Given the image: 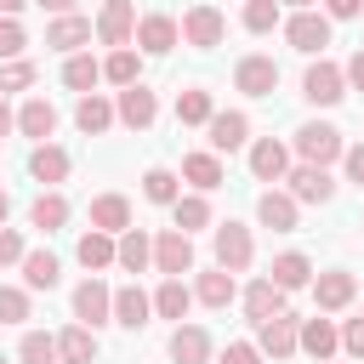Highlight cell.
I'll return each instance as SVG.
<instances>
[{"mask_svg":"<svg viewBox=\"0 0 364 364\" xmlns=\"http://www.w3.org/2000/svg\"><path fill=\"white\" fill-rule=\"evenodd\" d=\"M154 267H159L165 279H182V273H193V239H188V233H176V228L154 233Z\"/></svg>","mask_w":364,"mask_h":364,"instance_id":"9a60e30c","label":"cell"},{"mask_svg":"<svg viewBox=\"0 0 364 364\" xmlns=\"http://www.w3.org/2000/svg\"><path fill=\"white\" fill-rule=\"evenodd\" d=\"M34 80H40V68H34L28 57H11V63H0V97H6V91H28Z\"/></svg>","mask_w":364,"mask_h":364,"instance_id":"7bdbcfd3","label":"cell"},{"mask_svg":"<svg viewBox=\"0 0 364 364\" xmlns=\"http://www.w3.org/2000/svg\"><path fill=\"white\" fill-rule=\"evenodd\" d=\"M284 23V6L279 0H245V28L250 34H273Z\"/></svg>","mask_w":364,"mask_h":364,"instance_id":"b9f144b4","label":"cell"},{"mask_svg":"<svg viewBox=\"0 0 364 364\" xmlns=\"http://www.w3.org/2000/svg\"><path fill=\"white\" fill-rule=\"evenodd\" d=\"M102 80H108V85H119V91H125V85H136V80H142V51H136V46L108 51V57H102Z\"/></svg>","mask_w":364,"mask_h":364,"instance_id":"836d02e7","label":"cell"},{"mask_svg":"<svg viewBox=\"0 0 364 364\" xmlns=\"http://www.w3.org/2000/svg\"><path fill=\"white\" fill-rule=\"evenodd\" d=\"M46 46L74 57L80 46H91V17H80V11H68V17H51V23H46Z\"/></svg>","mask_w":364,"mask_h":364,"instance_id":"cb8c5ba5","label":"cell"},{"mask_svg":"<svg viewBox=\"0 0 364 364\" xmlns=\"http://www.w3.org/2000/svg\"><path fill=\"white\" fill-rule=\"evenodd\" d=\"M28 256V245H23V233L17 228H0V267H17Z\"/></svg>","mask_w":364,"mask_h":364,"instance_id":"bcb514c9","label":"cell"},{"mask_svg":"<svg viewBox=\"0 0 364 364\" xmlns=\"http://www.w3.org/2000/svg\"><path fill=\"white\" fill-rule=\"evenodd\" d=\"M114 267H125V273H148V267H154V239H148L142 228H125V233L114 239Z\"/></svg>","mask_w":364,"mask_h":364,"instance_id":"d4e9b609","label":"cell"},{"mask_svg":"<svg viewBox=\"0 0 364 364\" xmlns=\"http://www.w3.org/2000/svg\"><path fill=\"white\" fill-rule=\"evenodd\" d=\"M28 318V290L23 284H0V324H23Z\"/></svg>","mask_w":364,"mask_h":364,"instance_id":"ee69618b","label":"cell"},{"mask_svg":"<svg viewBox=\"0 0 364 364\" xmlns=\"http://www.w3.org/2000/svg\"><path fill=\"white\" fill-rule=\"evenodd\" d=\"M313 301H318V313H341V307H353L358 301V279L347 273V267H324V273H313Z\"/></svg>","mask_w":364,"mask_h":364,"instance_id":"9c48e42d","label":"cell"},{"mask_svg":"<svg viewBox=\"0 0 364 364\" xmlns=\"http://www.w3.org/2000/svg\"><path fill=\"white\" fill-rule=\"evenodd\" d=\"M131 40H136V51H142V57H165V51H176V46H182V28H176V17H171V11H142Z\"/></svg>","mask_w":364,"mask_h":364,"instance_id":"5b68a950","label":"cell"},{"mask_svg":"<svg viewBox=\"0 0 364 364\" xmlns=\"http://www.w3.org/2000/svg\"><path fill=\"white\" fill-rule=\"evenodd\" d=\"M210 353H216V341H210L205 324H176L171 330V364H210Z\"/></svg>","mask_w":364,"mask_h":364,"instance_id":"7402d4cb","label":"cell"},{"mask_svg":"<svg viewBox=\"0 0 364 364\" xmlns=\"http://www.w3.org/2000/svg\"><path fill=\"white\" fill-rule=\"evenodd\" d=\"M296 324H301L296 313L262 318V324H256V353H262V358H273V364H279V358H290V353H296Z\"/></svg>","mask_w":364,"mask_h":364,"instance_id":"e0dca14e","label":"cell"},{"mask_svg":"<svg viewBox=\"0 0 364 364\" xmlns=\"http://www.w3.org/2000/svg\"><path fill=\"white\" fill-rule=\"evenodd\" d=\"M74 324H85V330L114 324V290H108L97 273H85V279L74 284Z\"/></svg>","mask_w":364,"mask_h":364,"instance_id":"277c9868","label":"cell"},{"mask_svg":"<svg viewBox=\"0 0 364 364\" xmlns=\"http://www.w3.org/2000/svg\"><path fill=\"white\" fill-rule=\"evenodd\" d=\"M324 364H336V358H324Z\"/></svg>","mask_w":364,"mask_h":364,"instance_id":"680465c9","label":"cell"},{"mask_svg":"<svg viewBox=\"0 0 364 364\" xmlns=\"http://www.w3.org/2000/svg\"><path fill=\"white\" fill-rule=\"evenodd\" d=\"M176 28H182V46H193V51H216V46L228 40V17H222L216 6H205V0L188 6Z\"/></svg>","mask_w":364,"mask_h":364,"instance_id":"3957f363","label":"cell"},{"mask_svg":"<svg viewBox=\"0 0 364 364\" xmlns=\"http://www.w3.org/2000/svg\"><path fill=\"white\" fill-rule=\"evenodd\" d=\"M205 131H210V154H233V148H250V114H245V108H216Z\"/></svg>","mask_w":364,"mask_h":364,"instance_id":"5bb4252c","label":"cell"},{"mask_svg":"<svg viewBox=\"0 0 364 364\" xmlns=\"http://www.w3.org/2000/svg\"><path fill=\"white\" fill-rule=\"evenodd\" d=\"M284 182H290L284 193H290L296 205H330V199H336V176H330L324 165H290Z\"/></svg>","mask_w":364,"mask_h":364,"instance_id":"8fae6325","label":"cell"},{"mask_svg":"<svg viewBox=\"0 0 364 364\" xmlns=\"http://www.w3.org/2000/svg\"><path fill=\"white\" fill-rule=\"evenodd\" d=\"M341 171H347V182H358V188H364V142H347V154H341Z\"/></svg>","mask_w":364,"mask_h":364,"instance_id":"681fc988","label":"cell"},{"mask_svg":"<svg viewBox=\"0 0 364 364\" xmlns=\"http://www.w3.org/2000/svg\"><path fill=\"white\" fill-rule=\"evenodd\" d=\"M68 171H74L68 148H57V142H34V148H28V176H34V182L57 188V182H68Z\"/></svg>","mask_w":364,"mask_h":364,"instance_id":"ffe728a7","label":"cell"},{"mask_svg":"<svg viewBox=\"0 0 364 364\" xmlns=\"http://www.w3.org/2000/svg\"><path fill=\"white\" fill-rule=\"evenodd\" d=\"M68 216H74V210H68V199H63L57 188H46V193L28 205V222H34L40 233H57V228H68Z\"/></svg>","mask_w":364,"mask_h":364,"instance_id":"e575fe53","label":"cell"},{"mask_svg":"<svg viewBox=\"0 0 364 364\" xmlns=\"http://www.w3.org/2000/svg\"><path fill=\"white\" fill-rule=\"evenodd\" d=\"M114 324L119 330H148L154 324V296L142 284H119L114 290Z\"/></svg>","mask_w":364,"mask_h":364,"instance_id":"d6986e66","label":"cell"},{"mask_svg":"<svg viewBox=\"0 0 364 364\" xmlns=\"http://www.w3.org/2000/svg\"><path fill=\"white\" fill-rule=\"evenodd\" d=\"M290 154H296V165H324V171H330V165L347 154V136H341L330 119H307V125H296Z\"/></svg>","mask_w":364,"mask_h":364,"instance_id":"6da1fadb","label":"cell"},{"mask_svg":"<svg viewBox=\"0 0 364 364\" xmlns=\"http://www.w3.org/2000/svg\"><path fill=\"white\" fill-rule=\"evenodd\" d=\"M216 364H262V353H256V341H228L216 353Z\"/></svg>","mask_w":364,"mask_h":364,"instance_id":"c3c4849f","label":"cell"},{"mask_svg":"<svg viewBox=\"0 0 364 364\" xmlns=\"http://www.w3.org/2000/svg\"><path fill=\"white\" fill-rule=\"evenodd\" d=\"M296 216H301V205H296L284 188H267V193L256 199V222L273 228V233H296Z\"/></svg>","mask_w":364,"mask_h":364,"instance_id":"603a6c76","label":"cell"},{"mask_svg":"<svg viewBox=\"0 0 364 364\" xmlns=\"http://www.w3.org/2000/svg\"><path fill=\"white\" fill-rule=\"evenodd\" d=\"M250 176H256V182H284V176H290V142L256 136V142H250Z\"/></svg>","mask_w":364,"mask_h":364,"instance_id":"2e32d148","label":"cell"},{"mask_svg":"<svg viewBox=\"0 0 364 364\" xmlns=\"http://www.w3.org/2000/svg\"><path fill=\"white\" fill-rule=\"evenodd\" d=\"M358 318H364V313H358Z\"/></svg>","mask_w":364,"mask_h":364,"instance_id":"94428289","label":"cell"},{"mask_svg":"<svg viewBox=\"0 0 364 364\" xmlns=\"http://www.w3.org/2000/svg\"><path fill=\"white\" fill-rule=\"evenodd\" d=\"M17 136L51 142V136H57V102H51V97H23V108H17Z\"/></svg>","mask_w":364,"mask_h":364,"instance_id":"ac0fdd59","label":"cell"},{"mask_svg":"<svg viewBox=\"0 0 364 364\" xmlns=\"http://www.w3.org/2000/svg\"><path fill=\"white\" fill-rule=\"evenodd\" d=\"M17 364H57V336H46V330H23V341H17Z\"/></svg>","mask_w":364,"mask_h":364,"instance_id":"60d3db41","label":"cell"},{"mask_svg":"<svg viewBox=\"0 0 364 364\" xmlns=\"http://www.w3.org/2000/svg\"><path fill=\"white\" fill-rule=\"evenodd\" d=\"M142 199H148V205H176V199H182V176H176L171 165L142 171Z\"/></svg>","mask_w":364,"mask_h":364,"instance_id":"74e56055","label":"cell"},{"mask_svg":"<svg viewBox=\"0 0 364 364\" xmlns=\"http://www.w3.org/2000/svg\"><path fill=\"white\" fill-rule=\"evenodd\" d=\"M210 114H216L210 91H199V85L176 91V125H210Z\"/></svg>","mask_w":364,"mask_h":364,"instance_id":"ab89813d","label":"cell"},{"mask_svg":"<svg viewBox=\"0 0 364 364\" xmlns=\"http://www.w3.org/2000/svg\"><path fill=\"white\" fill-rule=\"evenodd\" d=\"M74 125H80L85 136H102V131L114 125V102H108L102 91H85V97L74 102Z\"/></svg>","mask_w":364,"mask_h":364,"instance_id":"4dcf8cb0","label":"cell"},{"mask_svg":"<svg viewBox=\"0 0 364 364\" xmlns=\"http://www.w3.org/2000/svg\"><path fill=\"white\" fill-rule=\"evenodd\" d=\"M6 216H11V193L0 188V228H6Z\"/></svg>","mask_w":364,"mask_h":364,"instance_id":"9f6ffc18","label":"cell"},{"mask_svg":"<svg viewBox=\"0 0 364 364\" xmlns=\"http://www.w3.org/2000/svg\"><path fill=\"white\" fill-rule=\"evenodd\" d=\"M11 131H17V114H11V102H6V97H0V142H6V136H11Z\"/></svg>","mask_w":364,"mask_h":364,"instance_id":"db71d44e","label":"cell"},{"mask_svg":"<svg viewBox=\"0 0 364 364\" xmlns=\"http://www.w3.org/2000/svg\"><path fill=\"white\" fill-rule=\"evenodd\" d=\"M210 245H216V267L222 273H245L256 262V239H250L245 222H216L210 228Z\"/></svg>","mask_w":364,"mask_h":364,"instance_id":"7a4b0ae2","label":"cell"},{"mask_svg":"<svg viewBox=\"0 0 364 364\" xmlns=\"http://www.w3.org/2000/svg\"><path fill=\"white\" fill-rule=\"evenodd\" d=\"M188 307H193V284H182V279H159V290H154V318L182 324Z\"/></svg>","mask_w":364,"mask_h":364,"instance_id":"f546056e","label":"cell"},{"mask_svg":"<svg viewBox=\"0 0 364 364\" xmlns=\"http://www.w3.org/2000/svg\"><path fill=\"white\" fill-rule=\"evenodd\" d=\"M233 85H239L245 97H273V91H279V63L262 57V51H250V57L233 63Z\"/></svg>","mask_w":364,"mask_h":364,"instance_id":"4fadbf2b","label":"cell"},{"mask_svg":"<svg viewBox=\"0 0 364 364\" xmlns=\"http://www.w3.org/2000/svg\"><path fill=\"white\" fill-rule=\"evenodd\" d=\"M296 353H307L313 364L336 358V353H341V330H336V318H324V313L301 318V324H296Z\"/></svg>","mask_w":364,"mask_h":364,"instance_id":"30bf717a","label":"cell"},{"mask_svg":"<svg viewBox=\"0 0 364 364\" xmlns=\"http://www.w3.org/2000/svg\"><path fill=\"white\" fill-rule=\"evenodd\" d=\"M267 279L290 296V290H307L313 284V262L301 256V250H284V256H273V267H267Z\"/></svg>","mask_w":364,"mask_h":364,"instance_id":"83f0119b","label":"cell"},{"mask_svg":"<svg viewBox=\"0 0 364 364\" xmlns=\"http://www.w3.org/2000/svg\"><path fill=\"white\" fill-rule=\"evenodd\" d=\"M279 28H284L290 51H301V57H318V51L330 46V17H324V11H290Z\"/></svg>","mask_w":364,"mask_h":364,"instance_id":"8992f818","label":"cell"},{"mask_svg":"<svg viewBox=\"0 0 364 364\" xmlns=\"http://www.w3.org/2000/svg\"><path fill=\"white\" fill-rule=\"evenodd\" d=\"M97 40L108 46V51H119V46H131V34H136V6L131 0H102V11H97Z\"/></svg>","mask_w":364,"mask_h":364,"instance_id":"7c38bea8","label":"cell"},{"mask_svg":"<svg viewBox=\"0 0 364 364\" xmlns=\"http://www.w3.org/2000/svg\"><path fill=\"white\" fill-rule=\"evenodd\" d=\"M23 6H28V0H0V17H17Z\"/></svg>","mask_w":364,"mask_h":364,"instance_id":"11a10c76","label":"cell"},{"mask_svg":"<svg viewBox=\"0 0 364 364\" xmlns=\"http://www.w3.org/2000/svg\"><path fill=\"white\" fill-rule=\"evenodd\" d=\"M171 222H176V233H199V228H210V199L205 193H182L176 205H171Z\"/></svg>","mask_w":364,"mask_h":364,"instance_id":"f35d334b","label":"cell"},{"mask_svg":"<svg viewBox=\"0 0 364 364\" xmlns=\"http://www.w3.org/2000/svg\"><path fill=\"white\" fill-rule=\"evenodd\" d=\"M341 330V353L347 358H364V318H347V324H336Z\"/></svg>","mask_w":364,"mask_h":364,"instance_id":"7dc6e473","label":"cell"},{"mask_svg":"<svg viewBox=\"0 0 364 364\" xmlns=\"http://www.w3.org/2000/svg\"><path fill=\"white\" fill-rule=\"evenodd\" d=\"M57 364H97V330L68 324V330L57 336Z\"/></svg>","mask_w":364,"mask_h":364,"instance_id":"d6a6232c","label":"cell"},{"mask_svg":"<svg viewBox=\"0 0 364 364\" xmlns=\"http://www.w3.org/2000/svg\"><path fill=\"white\" fill-rule=\"evenodd\" d=\"M301 97H307L313 108H336V102L347 97V80H341V63H330V57H318V63H307V74H301Z\"/></svg>","mask_w":364,"mask_h":364,"instance_id":"52a82bcc","label":"cell"},{"mask_svg":"<svg viewBox=\"0 0 364 364\" xmlns=\"http://www.w3.org/2000/svg\"><path fill=\"white\" fill-rule=\"evenodd\" d=\"M28 6H40V11H51V17H68L80 0H28Z\"/></svg>","mask_w":364,"mask_h":364,"instance_id":"f5cc1de1","label":"cell"},{"mask_svg":"<svg viewBox=\"0 0 364 364\" xmlns=\"http://www.w3.org/2000/svg\"><path fill=\"white\" fill-rule=\"evenodd\" d=\"M17 267H23V290H57V279H63V262L51 250H28Z\"/></svg>","mask_w":364,"mask_h":364,"instance_id":"1f68e13d","label":"cell"},{"mask_svg":"<svg viewBox=\"0 0 364 364\" xmlns=\"http://www.w3.org/2000/svg\"><path fill=\"white\" fill-rule=\"evenodd\" d=\"M0 364H6V358H0Z\"/></svg>","mask_w":364,"mask_h":364,"instance_id":"91938a15","label":"cell"},{"mask_svg":"<svg viewBox=\"0 0 364 364\" xmlns=\"http://www.w3.org/2000/svg\"><path fill=\"white\" fill-rule=\"evenodd\" d=\"M63 85H68V91H80V97H85V91H97V85H102V63H97L91 51H74V57L63 63Z\"/></svg>","mask_w":364,"mask_h":364,"instance_id":"8d00e7d4","label":"cell"},{"mask_svg":"<svg viewBox=\"0 0 364 364\" xmlns=\"http://www.w3.org/2000/svg\"><path fill=\"white\" fill-rule=\"evenodd\" d=\"M114 119L131 125V131H148V125L159 119V91H148L142 80L125 85V91H114Z\"/></svg>","mask_w":364,"mask_h":364,"instance_id":"ba28073f","label":"cell"},{"mask_svg":"<svg viewBox=\"0 0 364 364\" xmlns=\"http://www.w3.org/2000/svg\"><path fill=\"white\" fill-rule=\"evenodd\" d=\"M341 80H347V91H364V46L341 63Z\"/></svg>","mask_w":364,"mask_h":364,"instance_id":"f907efd6","label":"cell"},{"mask_svg":"<svg viewBox=\"0 0 364 364\" xmlns=\"http://www.w3.org/2000/svg\"><path fill=\"white\" fill-rule=\"evenodd\" d=\"M239 301H245V318H250V324H262V318H279V313H290V307H284V290H279V284H273L267 273H262V279H250Z\"/></svg>","mask_w":364,"mask_h":364,"instance_id":"44dd1931","label":"cell"},{"mask_svg":"<svg viewBox=\"0 0 364 364\" xmlns=\"http://www.w3.org/2000/svg\"><path fill=\"white\" fill-rule=\"evenodd\" d=\"M364 11V0H324V17L330 23H347V17H358Z\"/></svg>","mask_w":364,"mask_h":364,"instance_id":"816d5d0a","label":"cell"},{"mask_svg":"<svg viewBox=\"0 0 364 364\" xmlns=\"http://www.w3.org/2000/svg\"><path fill=\"white\" fill-rule=\"evenodd\" d=\"M233 296H239V284H233V273H222V267H205V273L193 279V301H199V307H216V313H222Z\"/></svg>","mask_w":364,"mask_h":364,"instance_id":"f1b7e54d","label":"cell"},{"mask_svg":"<svg viewBox=\"0 0 364 364\" xmlns=\"http://www.w3.org/2000/svg\"><path fill=\"white\" fill-rule=\"evenodd\" d=\"M74 256H80V267H85V273H102V267H114V233H97V228H85V233H80V245H74Z\"/></svg>","mask_w":364,"mask_h":364,"instance_id":"d590c367","label":"cell"},{"mask_svg":"<svg viewBox=\"0 0 364 364\" xmlns=\"http://www.w3.org/2000/svg\"><path fill=\"white\" fill-rule=\"evenodd\" d=\"M279 6H296V11H313V0H279Z\"/></svg>","mask_w":364,"mask_h":364,"instance_id":"6f0895ef","label":"cell"},{"mask_svg":"<svg viewBox=\"0 0 364 364\" xmlns=\"http://www.w3.org/2000/svg\"><path fill=\"white\" fill-rule=\"evenodd\" d=\"M23 46H28V34H23V23H17V17H0V63H11V57H23Z\"/></svg>","mask_w":364,"mask_h":364,"instance_id":"f6af8a7d","label":"cell"},{"mask_svg":"<svg viewBox=\"0 0 364 364\" xmlns=\"http://www.w3.org/2000/svg\"><path fill=\"white\" fill-rule=\"evenodd\" d=\"M182 182H193V193H210V188H222V154H210V148H193V154H182Z\"/></svg>","mask_w":364,"mask_h":364,"instance_id":"484cf974","label":"cell"},{"mask_svg":"<svg viewBox=\"0 0 364 364\" xmlns=\"http://www.w3.org/2000/svg\"><path fill=\"white\" fill-rule=\"evenodd\" d=\"M91 228L119 239V233L131 228V199H125V193H97V199H91Z\"/></svg>","mask_w":364,"mask_h":364,"instance_id":"4316f807","label":"cell"}]
</instances>
